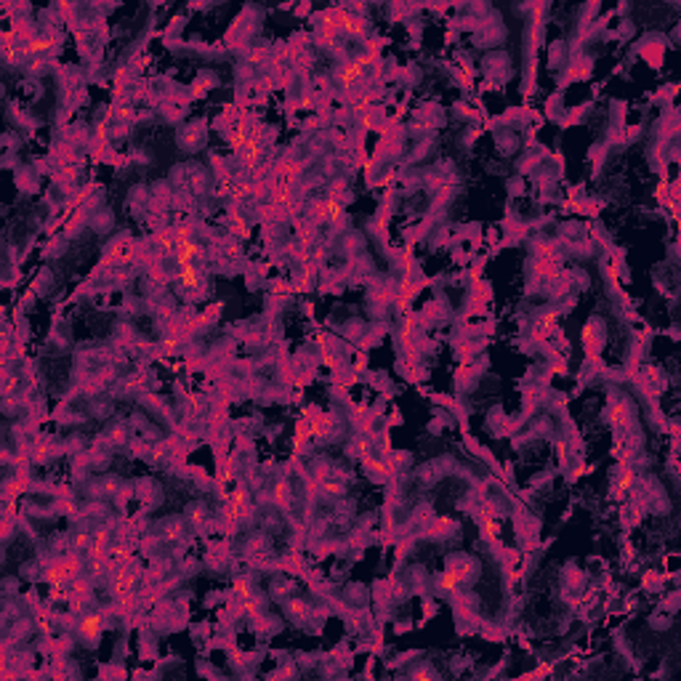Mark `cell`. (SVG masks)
Segmentation results:
<instances>
[{
  "mask_svg": "<svg viewBox=\"0 0 681 681\" xmlns=\"http://www.w3.org/2000/svg\"><path fill=\"white\" fill-rule=\"evenodd\" d=\"M194 253H197V248H194L192 243H181V248H179V261H181L184 266H189L192 258H194Z\"/></svg>",
  "mask_w": 681,
  "mask_h": 681,
  "instance_id": "obj_2",
  "label": "cell"
},
{
  "mask_svg": "<svg viewBox=\"0 0 681 681\" xmlns=\"http://www.w3.org/2000/svg\"><path fill=\"white\" fill-rule=\"evenodd\" d=\"M99 628H101V618L99 615H91V618H85V623H83V633L88 636V639H93L99 633Z\"/></svg>",
  "mask_w": 681,
  "mask_h": 681,
  "instance_id": "obj_1",
  "label": "cell"
}]
</instances>
